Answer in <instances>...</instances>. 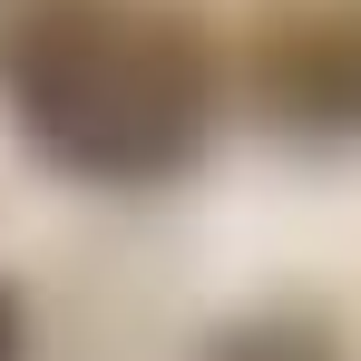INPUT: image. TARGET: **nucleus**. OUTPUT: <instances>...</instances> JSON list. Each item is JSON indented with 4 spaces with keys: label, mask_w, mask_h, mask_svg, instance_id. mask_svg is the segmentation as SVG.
<instances>
[{
    "label": "nucleus",
    "mask_w": 361,
    "mask_h": 361,
    "mask_svg": "<svg viewBox=\"0 0 361 361\" xmlns=\"http://www.w3.org/2000/svg\"><path fill=\"white\" fill-rule=\"evenodd\" d=\"M0 361H20V322H10V302H0Z\"/></svg>",
    "instance_id": "nucleus-3"
},
{
    "label": "nucleus",
    "mask_w": 361,
    "mask_h": 361,
    "mask_svg": "<svg viewBox=\"0 0 361 361\" xmlns=\"http://www.w3.org/2000/svg\"><path fill=\"white\" fill-rule=\"evenodd\" d=\"M10 88L30 137L88 176H157L205 127V59L176 20L118 0H59L20 30Z\"/></svg>",
    "instance_id": "nucleus-1"
},
{
    "label": "nucleus",
    "mask_w": 361,
    "mask_h": 361,
    "mask_svg": "<svg viewBox=\"0 0 361 361\" xmlns=\"http://www.w3.org/2000/svg\"><path fill=\"white\" fill-rule=\"evenodd\" d=\"M225 361H322L312 342H293V332H254V342H235Z\"/></svg>",
    "instance_id": "nucleus-2"
}]
</instances>
